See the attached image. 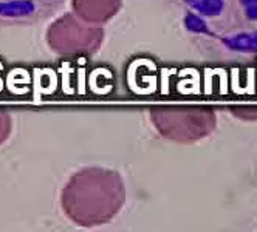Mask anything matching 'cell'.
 <instances>
[{
  "label": "cell",
  "mask_w": 257,
  "mask_h": 232,
  "mask_svg": "<svg viewBox=\"0 0 257 232\" xmlns=\"http://www.w3.org/2000/svg\"><path fill=\"white\" fill-rule=\"evenodd\" d=\"M125 201L121 176L108 169L88 167L73 175L62 190L65 215L79 226L91 227L108 223Z\"/></svg>",
  "instance_id": "obj_1"
},
{
  "label": "cell",
  "mask_w": 257,
  "mask_h": 232,
  "mask_svg": "<svg viewBox=\"0 0 257 232\" xmlns=\"http://www.w3.org/2000/svg\"><path fill=\"white\" fill-rule=\"evenodd\" d=\"M151 119L164 138L175 142L200 141L217 126L214 109L206 105H157Z\"/></svg>",
  "instance_id": "obj_2"
},
{
  "label": "cell",
  "mask_w": 257,
  "mask_h": 232,
  "mask_svg": "<svg viewBox=\"0 0 257 232\" xmlns=\"http://www.w3.org/2000/svg\"><path fill=\"white\" fill-rule=\"evenodd\" d=\"M104 39V31L99 25L87 24L76 14H65L54 21L48 31L47 41L58 55L78 58L95 53Z\"/></svg>",
  "instance_id": "obj_3"
},
{
  "label": "cell",
  "mask_w": 257,
  "mask_h": 232,
  "mask_svg": "<svg viewBox=\"0 0 257 232\" xmlns=\"http://www.w3.org/2000/svg\"><path fill=\"white\" fill-rule=\"evenodd\" d=\"M122 0H73V14L87 24L102 25L121 8Z\"/></svg>",
  "instance_id": "obj_4"
},
{
  "label": "cell",
  "mask_w": 257,
  "mask_h": 232,
  "mask_svg": "<svg viewBox=\"0 0 257 232\" xmlns=\"http://www.w3.org/2000/svg\"><path fill=\"white\" fill-rule=\"evenodd\" d=\"M231 112L243 121H257V105H232Z\"/></svg>",
  "instance_id": "obj_5"
},
{
  "label": "cell",
  "mask_w": 257,
  "mask_h": 232,
  "mask_svg": "<svg viewBox=\"0 0 257 232\" xmlns=\"http://www.w3.org/2000/svg\"><path fill=\"white\" fill-rule=\"evenodd\" d=\"M10 133H11V118L4 109H0V144H4L8 139Z\"/></svg>",
  "instance_id": "obj_6"
}]
</instances>
